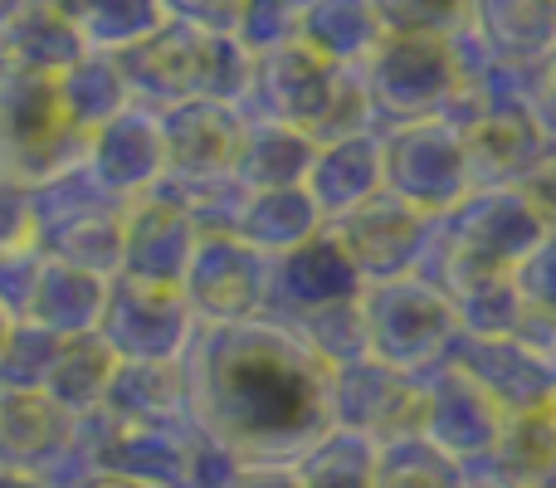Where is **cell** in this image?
Listing matches in <instances>:
<instances>
[{"label": "cell", "instance_id": "obj_5", "mask_svg": "<svg viewBox=\"0 0 556 488\" xmlns=\"http://www.w3.org/2000/svg\"><path fill=\"white\" fill-rule=\"evenodd\" d=\"M386 166V191L401 196L405 205L434 215L454 211L464 196L473 191L469 152H464V133L450 117H420V123H401L381 142Z\"/></svg>", "mask_w": 556, "mask_h": 488}, {"label": "cell", "instance_id": "obj_1", "mask_svg": "<svg viewBox=\"0 0 556 488\" xmlns=\"http://www.w3.org/2000/svg\"><path fill=\"white\" fill-rule=\"evenodd\" d=\"M195 386L211 425L250 454L307 445L332 411V366L283 327L215 323L195 347Z\"/></svg>", "mask_w": 556, "mask_h": 488}, {"label": "cell", "instance_id": "obj_2", "mask_svg": "<svg viewBox=\"0 0 556 488\" xmlns=\"http://www.w3.org/2000/svg\"><path fill=\"white\" fill-rule=\"evenodd\" d=\"M117 68L127 78L132 98H156V103H240L254 88V49L240 35H215L181 20H166L142 45L123 49Z\"/></svg>", "mask_w": 556, "mask_h": 488}, {"label": "cell", "instance_id": "obj_4", "mask_svg": "<svg viewBox=\"0 0 556 488\" xmlns=\"http://www.w3.org/2000/svg\"><path fill=\"white\" fill-rule=\"evenodd\" d=\"M362 84L371 93L376 113H391L401 123L450 117L454 98L464 93L450 39L425 35H386L381 49L362 64Z\"/></svg>", "mask_w": 556, "mask_h": 488}, {"label": "cell", "instance_id": "obj_19", "mask_svg": "<svg viewBox=\"0 0 556 488\" xmlns=\"http://www.w3.org/2000/svg\"><path fill=\"white\" fill-rule=\"evenodd\" d=\"M518 191L528 196V205L542 215V225H547V230H556V137H552L547 152L538 157V166L522 176Z\"/></svg>", "mask_w": 556, "mask_h": 488}, {"label": "cell", "instance_id": "obj_10", "mask_svg": "<svg viewBox=\"0 0 556 488\" xmlns=\"http://www.w3.org/2000/svg\"><path fill=\"white\" fill-rule=\"evenodd\" d=\"M469 29L503 68L538 78L556 54V0H469Z\"/></svg>", "mask_w": 556, "mask_h": 488}, {"label": "cell", "instance_id": "obj_3", "mask_svg": "<svg viewBox=\"0 0 556 488\" xmlns=\"http://www.w3.org/2000/svg\"><path fill=\"white\" fill-rule=\"evenodd\" d=\"M74 147H88V133L68 117L59 78L5 68L0 74V172L35 186L64 172Z\"/></svg>", "mask_w": 556, "mask_h": 488}, {"label": "cell", "instance_id": "obj_17", "mask_svg": "<svg viewBox=\"0 0 556 488\" xmlns=\"http://www.w3.org/2000/svg\"><path fill=\"white\" fill-rule=\"evenodd\" d=\"M386 35H425L450 39L469 25V0H371Z\"/></svg>", "mask_w": 556, "mask_h": 488}, {"label": "cell", "instance_id": "obj_16", "mask_svg": "<svg viewBox=\"0 0 556 488\" xmlns=\"http://www.w3.org/2000/svg\"><path fill=\"white\" fill-rule=\"evenodd\" d=\"M313 157H317V142L307 133H298L288 123H260V127H244L235 176L244 186H254V191H283V186L307 182Z\"/></svg>", "mask_w": 556, "mask_h": 488}, {"label": "cell", "instance_id": "obj_7", "mask_svg": "<svg viewBox=\"0 0 556 488\" xmlns=\"http://www.w3.org/2000/svg\"><path fill=\"white\" fill-rule=\"evenodd\" d=\"M425 230H430V215L405 205L401 196H391V191H376L366 205L346 211L342 221L332 225L337 245L346 249L356 274L376 278V284H381V278H401L405 268H410Z\"/></svg>", "mask_w": 556, "mask_h": 488}, {"label": "cell", "instance_id": "obj_18", "mask_svg": "<svg viewBox=\"0 0 556 488\" xmlns=\"http://www.w3.org/2000/svg\"><path fill=\"white\" fill-rule=\"evenodd\" d=\"M166 20H181L195 29H215V35H240L250 0H162Z\"/></svg>", "mask_w": 556, "mask_h": 488}, {"label": "cell", "instance_id": "obj_15", "mask_svg": "<svg viewBox=\"0 0 556 488\" xmlns=\"http://www.w3.org/2000/svg\"><path fill=\"white\" fill-rule=\"evenodd\" d=\"M93 54H123L166 25L162 0H49Z\"/></svg>", "mask_w": 556, "mask_h": 488}, {"label": "cell", "instance_id": "obj_11", "mask_svg": "<svg viewBox=\"0 0 556 488\" xmlns=\"http://www.w3.org/2000/svg\"><path fill=\"white\" fill-rule=\"evenodd\" d=\"M88 162H93L98 182L108 191H142V186H152L166 172L162 117L127 103L113 123H103L88 137Z\"/></svg>", "mask_w": 556, "mask_h": 488}, {"label": "cell", "instance_id": "obj_21", "mask_svg": "<svg viewBox=\"0 0 556 488\" xmlns=\"http://www.w3.org/2000/svg\"><path fill=\"white\" fill-rule=\"evenodd\" d=\"M29 5H35V0H0V29H5L10 20H20V15H25Z\"/></svg>", "mask_w": 556, "mask_h": 488}, {"label": "cell", "instance_id": "obj_13", "mask_svg": "<svg viewBox=\"0 0 556 488\" xmlns=\"http://www.w3.org/2000/svg\"><path fill=\"white\" fill-rule=\"evenodd\" d=\"M298 39L337 68H362L381 49L386 25L371 0H303Z\"/></svg>", "mask_w": 556, "mask_h": 488}, {"label": "cell", "instance_id": "obj_14", "mask_svg": "<svg viewBox=\"0 0 556 488\" xmlns=\"http://www.w3.org/2000/svg\"><path fill=\"white\" fill-rule=\"evenodd\" d=\"M0 45H5V64L20 74H39V78H64L78 59H88L93 49L78 39V29L59 15L49 0H35L20 20H10L0 29Z\"/></svg>", "mask_w": 556, "mask_h": 488}, {"label": "cell", "instance_id": "obj_9", "mask_svg": "<svg viewBox=\"0 0 556 488\" xmlns=\"http://www.w3.org/2000/svg\"><path fill=\"white\" fill-rule=\"evenodd\" d=\"M162 142H166V172L220 176V172H235V162H240L244 123L235 113V103L191 98V103L166 108Z\"/></svg>", "mask_w": 556, "mask_h": 488}, {"label": "cell", "instance_id": "obj_20", "mask_svg": "<svg viewBox=\"0 0 556 488\" xmlns=\"http://www.w3.org/2000/svg\"><path fill=\"white\" fill-rule=\"evenodd\" d=\"M532 103H538V117L547 123V133L556 137V54L542 64L538 74V93H532Z\"/></svg>", "mask_w": 556, "mask_h": 488}, {"label": "cell", "instance_id": "obj_12", "mask_svg": "<svg viewBox=\"0 0 556 488\" xmlns=\"http://www.w3.org/2000/svg\"><path fill=\"white\" fill-rule=\"evenodd\" d=\"M307 196L317 201L323 221H342L346 211L366 205L376 191H386V166H381V142L371 133H352L323 142L307 172Z\"/></svg>", "mask_w": 556, "mask_h": 488}, {"label": "cell", "instance_id": "obj_6", "mask_svg": "<svg viewBox=\"0 0 556 488\" xmlns=\"http://www.w3.org/2000/svg\"><path fill=\"white\" fill-rule=\"evenodd\" d=\"M454 327V303L415 278H381L362 298V333L381 362H415Z\"/></svg>", "mask_w": 556, "mask_h": 488}, {"label": "cell", "instance_id": "obj_8", "mask_svg": "<svg viewBox=\"0 0 556 488\" xmlns=\"http://www.w3.org/2000/svg\"><path fill=\"white\" fill-rule=\"evenodd\" d=\"M264 288H269V268L254 245L230 240V235L195 240V254L181 278V293L191 308H201L215 323H240L254 313Z\"/></svg>", "mask_w": 556, "mask_h": 488}]
</instances>
